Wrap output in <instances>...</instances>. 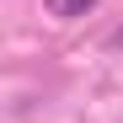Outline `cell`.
<instances>
[{"label":"cell","mask_w":123,"mask_h":123,"mask_svg":"<svg viewBox=\"0 0 123 123\" xmlns=\"http://www.w3.org/2000/svg\"><path fill=\"white\" fill-rule=\"evenodd\" d=\"M48 6V16H59V22H75V16H86L96 0H43Z\"/></svg>","instance_id":"obj_1"}]
</instances>
